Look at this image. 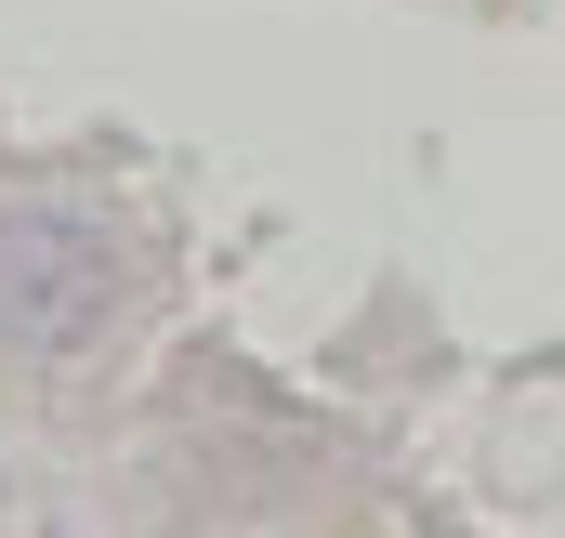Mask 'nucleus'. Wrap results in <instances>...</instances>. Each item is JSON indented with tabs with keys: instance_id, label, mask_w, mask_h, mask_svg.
I'll return each mask as SVG.
<instances>
[{
	"instance_id": "f257e3e1",
	"label": "nucleus",
	"mask_w": 565,
	"mask_h": 538,
	"mask_svg": "<svg viewBox=\"0 0 565 538\" xmlns=\"http://www.w3.org/2000/svg\"><path fill=\"white\" fill-rule=\"evenodd\" d=\"M106 315H119V250H106V224L0 211V342H13V355H79Z\"/></svg>"
}]
</instances>
